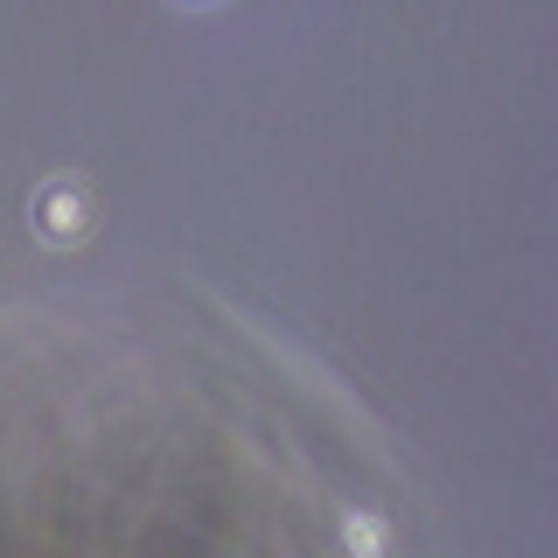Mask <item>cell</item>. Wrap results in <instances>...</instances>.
Segmentation results:
<instances>
[{"instance_id":"1","label":"cell","mask_w":558,"mask_h":558,"mask_svg":"<svg viewBox=\"0 0 558 558\" xmlns=\"http://www.w3.org/2000/svg\"><path fill=\"white\" fill-rule=\"evenodd\" d=\"M28 231L35 244H84L92 238V196H84V182L77 174H49L43 189L28 196Z\"/></svg>"}]
</instances>
